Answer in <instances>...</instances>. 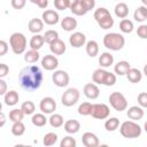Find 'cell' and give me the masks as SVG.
<instances>
[{
    "mask_svg": "<svg viewBox=\"0 0 147 147\" xmlns=\"http://www.w3.org/2000/svg\"><path fill=\"white\" fill-rule=\"evenodd\" d=\"M110 115V109L106 103H93L91 116L95 119H107Z\"/></svg>",
    "mask_w": 147,
    "mask_h": 147,
    "instance_id": "52a82bcc",
    "label": "cell"
},
{
    "mask_svg": "<svg viewBox=\"0 0 147 147\" xmlns=\"http://www.w3.org/2000/svg\"><path fill=\"white\" fill-rule=\"evenodd\" d=\"M115 83H116V74H113V72L108 71L103 85L105 86H113V85H115Z\"/></svg>",
    "mask_w": 147,
    "mask_h": 147,
    "instance_id": "f6af8a7d",
    "label": "cell"
},
{
    "mask_svg": "<svg viewBox=\"0 0 147 147\" xmlns=\"http://www.w3.org/2000/svg\"><path fill=\"white\" fill-rule=\"evenodd\" d=\"M26 45H28L26 37L22 32H14L9 37V46H10L13 53L16 55L25 53Z\"/></svg>",
    "mask_w": 147,
    "mask_h": 147,
    "instance_id": "277c9868",
    "label": "cell"
},
{
    "mask_svg": "<svg viewBox=\"0 0 147 147\" xmlns=\"http://www.w3.org/2000/svg\"><path fill=\"white\" fill-rule=\"evenodd\" d=\"M96 23H98V25H99L101 29H103V30H108V29H110V28H113V26H114L115 21H114V18H113L111 14H110V15L106 16L105 18L100 20V21H99V22H96Z\"/></svg>",
    "mask_w": 147,
    "mask_h": 147,
    "instance_id": "e575fe53",
    "label": "cell"
},
{
    "mask_svg": "<svg viewBox=\"0 0 147 147\" xmlns=\"http://www.w3.org/2000/svg\"><path fill=\"white\" fill-rule=\"evenodd\" d=\"M78 25V22L75 17H71V16H65L64 18L61 20V28L62 30L67 31V32H71L74 31Z\"/></svg>",
    "mask_w": 147,
    "mask_h": 147,
    "instance_id": "ac0fdd59",
    "label": "cell"
},
{
    "mask_svg": "<svg viewBox=\"0 0 147 147\" xmlns=\"http://www.w3.org/2000/svg\"><path fill=\"white\" fill-rule=\"evenodd\" d=\"M99 64L101 68H109L110 65L114 64V55L109 52H103L101 53V55L99 56Z\"/></svg>",
    "mask_w": 147,
    "mask_h": 147,
    "instance_id": "7402d4cb",
    "label": "cell"
},
{
    "mask_svg": "<svg viewBox=\"0 0 147 147\" xmlns=\"http://www.w3.org/2000/svg\"><path fill=\"white\" fill-rule=\"evenodd\" d=\"M103 46L109 51H121L125 45V38L122 33L118 32H109L103 37Z\"/></svg>",
    "mask_w": 147,
    "mask_h": 147,
    "instance_id": "7a4b0ae2",
    "label": "cell"
},
{
    "mask_svg": "<svg viewBox=\"0 0 147 147\" xmlns=\"http://www.w3.org/2000/svg\"><path fill=\"white\" fill-rule=\"evenodd\" d=\"M76 145H77L76 139L71 136H65L60 141V147H76Z\"/></svg>",
    "mask_w": 147,
    "mask_h": 147,
    "instance_id": "7bdbcfd3",
    "label": "cell"
},
{
    "mask_svg": "<svg viewBox=\"0 0 147 147\" xmlns=\"http://www.w3.org/2000/svg\"><path fill=\"white\" fill-rule=\"evenodd\" d=\"M144 130L146 131V133H147V121L145 122V124H144Z\"/></svg>",
    "mask_w": 147,
    "mask_h": 147,
    "instance_id": "680465c9",
    "label": "cell"
},
{
    "mask_svg": "<svg viewBox=\"0 0 147 147\" xmlns=\"http://www.w3.org/2000/svg\"><path fill=\"white\" fill-rule=\"evenodd\" d=\"M10 3H11V7H13L14 9L20 10V9H23V8L25 7L26 0H11Z\"/></svg>",
    "mask_w": 147,
    "mask_h": 147,
    "instance_id": "c3c4849f",
    "label": "cell"
},
{
    "mask_svg": "<svg viewBox=\"0 0 147 147\" xmlns=\"http://www.w3.org/2000/svg\"><path fill=\"white\" fill-rule=\"evenodd\" d=\"M0 117H1V122H0V126L2 127L3 125H5V123H6V116H5V114L1 111V114H0Z\"/></svg>",
    "mask_w": 147,
    "mask_h": 147,
    "instance_id": "11a10c76",
    "label": "cell"
},
{
    "mask_svg": "<svg viewBox=\"0 0 147 147\" xmlns=\"http://www.w3.org/2000/svg\"><path fill=\"white\" fill-rule=\"evenodd\" d=\"M119 127V119L117 117H108L105 122V129L109 132H114Z\"/></svg>",
    "mask_w": 147,
    "mask_h": 147,
    "instance_id": "1f68e13d",
    "label": "cell"
},
{
    "mask_svg": "<svg viewBox=\"0 0 147 147\" xmlns=\"http://www.w3.org/2000/svg\"><path fill=\"white\" fill-rule=\"evenodd\" d=\"M8 52V44L5 40H0V56H5Z\"/></svg>",
    "mask_w": 147,
    "mask_h": 147,
    "instance_id": "f5cc1de1",
    "label": "cell"
},
{
    "mask_svg": "<svg viewBox=\"0 0 147 147\" xmlns=\"http://www.w3.org/2000/svg\"><path fill=\"white\" fill-rule=\"evenodd\" d=\"M109 103L110 106L116 110V111H123V110H126L127 109V100L126 98L124 96V94H122L121 92H113L110 93L109 98Z\"/></svg>",
    "mask_w": 147,
    "mask_h": 147,
    "instance_id": "8992f818",
    "label": "cell"
},
{
    "mask_svg": "<svg viewBox=\"0 0 147 147\" xmlns=\"http://www.w3.org/2000/svg\"><path fill=\"white\" fill-rule=\"evenodd\" d=\"M18 101H20V95L15 90H10L3 95V102L6 106H9V107L15 106Z\"/></svg>",
    "mask_w": 147,
    "mask_h": 147,
    "instance_id": "44dd1931",
    "label": "cell"
},
{
    "mask_svg": "<svg viewBox=\"0 0 147 147\" xmlns=\"http://www.w3.org/2000/svg\"><path fill=\"white\" fill-rule=\"evenodd\" d=\"M119 132L126 139H134L141 136L142 129L136 121H125L119 125Z\"/></svg>",
    "mask_w": 147,
    "mask_h": 147,
    "instance_id": "3957f363",
    "label": "cell"
},
{
    "mask_svg": "<svg viewBox=\"0 0 147 147\" xmlns=\"http://www.w3.org/2000/svg\"><path fill=\"white\" fill-rule=\"evenodd\" d=\"M107 74H108V71L105 68H101L100 67V68L95 69L94 72L92 74V80H93V83H95L98 85H103Z\"/></svg>",
    "mask_w": 147,
    "mask_h": 147,
    "instance_id": "ffe728a7",
    "label": "cell"
},
{
    "mask_svg": "<svg viewBox=\"0 0 147 147\" xmlns=\"http://www.w3.org/2000/svg\"><path fill=\"white\" fill-rule=\"evenodd\" d=\"M47 117H46V114L44 113H37V114H33L32 115V118H31V122L34 126L37 127H42L46 125L47 123Z\"/></svg>",
    "mask_w": 147,
    "mask_h": 147,
    "instance_id": "f1b7e54d",
    "label": "cell"
},
{
    "mask_svg": "<svg viewBox=\"0 0 147 147\" xmlns=\"http://www.w3.org/2000/svg\"><path fill=\"white\" fill-rule=\"evenodd\" d=\"M133 18H134V21H137L139 23L145 22L147 20V7L144 5L137 7L133 13Z\"/></svg>",
    "mask_w": 147,
    "mask_h": 147,
    "instance_id": "484cf974",
    "label": "cell"
},
{
    "mask_svg": "<svg viewBox=\"0 0 147 147\" xmlns=\"http://www.w3.org/2000/svg\"><path fill=\"white\" fill-rule=\"evenodd\" d=\"M141 3H142L144 6H146V7H147V0H141Z\"/></svg>",
    "mask_w": 147,
    "mask_h": 147,
    "instance_id": "91938a15",
    "label": "cell"
},
{
    "mask_svg": "<svg viewBox=\"0 0 147 147\" xmlns=\"http://www.w3.org/2000/svg\"><path fill=\"white\" fill-rule=\"evenodd\" d=\"M44 39H45V42L46 44H51L53 42L54 40L59 39V32L56 30H47L45 33H44Z\"/></svg>",
    "mask_w": 147,
    "mask_h": 147,
    "instance_id": "60d3db41",
    "label": "cell"
},
{
    "mask_svg": "<svg viewBox=\"0 0 147 147\" xmlns=\"http://www.w3.org/2000/svg\"><path fill=\"white\" fill-rule=\"evenodd\" d=\"M54 7L57 10H65V9L70 8L69 0H54Z\"/></svg>",
    "mask_w": 147,
    "mask_h": 147,
    "instance_id": "ee69618b",
    "label": "cell"
},
{
    "mask_svg": "<svg viewBox=\"0 0 147 147\" xmlns=\"http://www.w3.org/2000/svg\"><path fill=\"white\" fill-rule=\"evenodd\" d=\"M82 142L85 147H98L100 145V140L98 136L93 132H85L82 136Z\"/></svg>",
    "mask_w": 147,
    "mask_h": 147,
    "instance_id": "5bb4252c",
    "label": "cell"
},
{
    "mask_svg": "<svg viewBox=\"0 0 147 147\" xmlns=\"http://www.w3.org/2000/svg\"><path fill=\"white\" fill-rule=\"evenodd\" d=\"M21 109L23 110V113L25 115H33L36 111V105L32 101H24L21 106Z\"/></svg>",
    "mask_w": 147,
    "mask_h": 147,
    "instance_id": "f35d334b",
    "label": "cell"
},
{
    "mask_svg": "<svg viewBox=\"0 0 147 147\" xmlns=\"http://www.w3.org/2000/svg\"><path fill=\"white\" fill-rule=\"evenodd\" d=\"M49 49H51L52 54H54V55H62L65 53L67 46H65L64 41L59 38V39H56L49 44Z\"/></svg>",
    "mask_w": 147,
    "mask_h": 147,
    "instance_id": "2e32d148",
    "label": "cell"
},
{
    "mask_svg": "<svg viewBox=\"0 0 147 147\" xmlns=\"http://www.w3.org/2000/svg\"><path fill=\"white\" fill-rule=\"evenodd\" d=\"M9 72V67L6 63H0V78H5Z\"/></svg>",
    "mask_w": 147,
    "mask_h": 147,
    "instance_id": "816d5d0a",
    "label": "cell"
},
{
    "mask_svg": "<svg viewBox=\"0 0 147 147\" xmlns=\"http://www.w3.org/2000/svg\"><path fill=\"white\" fill-rule=\"evenodd\" d=\"M57 139H59V137H57L56 133H54V132H48V133H46V134L44 136V138H42V144H44V146H53V145H55V144L57 142Z\"/></svg>",
    "mask_w": 147,
    "mask_h": 147,
    "instance_id": "74e56055",
    "label": "cell"
},
{
    "mask_svg": "<svg viewBox=\"0 0 147 147\" xmlns=\"http://www.w3.org/2000/svg\"><path fill=\"white\" fill-rule=\"evenodd\" d=\"M80 2L87 11L95 8V0H80Z\"/></svg>",
    "mask_w": 147,
    "mask_h": 147,
    "instance_id": "681fc988",
    "label": "cell"
},
{
    "mask_svg": "<svg viewBox=\"0 0 147 147\" xmlns=\"http://www.w3.org/2000/svg\"><path fill=\"white\" fill-rule=\"evenodd\" d=\"M78 1H79V0H69V6H70V8H71L74 5H76ZM70 8H69V9H70Z\"/></svg>",
    "mask_w": 147,
    "mask_h": 147,
    "instance_id": "9f6ffc18",
    "label": "cell"
},
{
    "mask_svg": "<svg viewBox=\"0 0 147 147\" xmlns=\"http://www.w3.org/2000/svg\"><path fill=\"white\" fill-rule=\"evenodd\" d=\"M137 34L139 38L141 39H147V25L141 24L140 26H138L137 29Z\"/></svg>",
    "mask_w": 147,
    "mask_h": 147,
    "instance_id": "7dc6e473",
    "label": "cell"
},
{
    "mask_svg": "<svg viewBox=\"0 0 147 147\" xmlns=\"http://www.w3.org/2000/svg\"><path fill=\"white\" fill-rule=\"evenodd\" d=\"M42 80H44V75L38 65H26L21 70L18 75L20 85L25 91L38 90L41 86Z\"/></svg>",
    "mask_w": 147,
    "mask_h": 147,
    "instance_id": "6da1fadb",
    "label": "cell"
},
{
    "mask_svg": "<svg viewBox=\"0 0 147 147\" xmlns=\"http://www.w3.org/2000/svg\"><path fill=\"white\" fill-rule=\"evenodd\" d=\"M86 36L83 32L76 31L74 33H71V36L69 37V44L72 48H80L83 46L86 45Z\"/></svg>",
    "mask_w": 147,
    "mask_h": 147,
    "instance_id": "30bf717a",
    "label": "cell"
},
{
    "mask_svg": "<svg viewBox=\"0 0 147 147\" xmlns=\"http://www.w3.org/2000/svg\"><path fill=\"white\" fill-rule=\"evenodd\" d=\"M41 67L48 71L56 70L59 67V59L54 54H47L41 59Z\"/></svg>",
    "mask_w": 147,
    "mask_h": 147,
    "instance_id": "8fae6325",
    "label": "cell"
},
{
    "mask_svg": "<svg viewBox=\"0 0 147 147\" xmlns=\"http://www.w3.org/2000/svg\"><path fill=\"white\" fill-rule=\"evenodd\" d=\"M25 116V114L23 113V110L21 108H14L9 111V119L14 123V122H18L22 121L23 117Z\"/></svg>",
    "mask_w": 147,
    "mask_h": 147,
    "instance_id": "8d00e7d4",
    "label": "cell"
},
{
    "mask_svg": "<svg viewBox=\"0 0 147 147\" xmlns=\"http://www.w3.org/2000/svg\"><path fill=\"white\" fill-rule=\"evenodd\" d=\"M137 101H138V105L142 108H147V92H141L138 94V98H137Z\"/></svg>",
    "mask_w": 147,
    "mask_h": 147,
    "instance_id": "bcb514c9",
    "label": "cell"
},
{
    "mask_svg": "<svg viewBox=\"0 0 147 147\" xmlns=\"http://www.w3.org/2000/svg\"><path fill=\"white\" fill-rule=\"evenodd\" d=\"M7 92H8V91H7V84H6V82L3 80V78H0V95L3 96Z\"/></svg>",
    "mask_w": 147,
    "mask_h": 147,
    "instance_id": "db71d44e",
    "label": "cell"
},
{
    "mask_svg": "<svg viewBox=\"0 0 147 147\" xmlns=\"http://www.w3.org/2000/svg\"><path fill=\"white\" fill-rule=\"evenodd\" d=\"M39 109L46 115H51L56 110V102L52 96H45L39 102Z\"/></svg>",
    "mask_w": 147,
    "mask_h": 147,
    "instance_id": "9c48e42d",
    "label": "cell"
},
{
    "mask_svg": "<svg viewBox=\"0 0 147 147\" xmlns=\"http://www.w3.org/2000/svg\"><path fill=\"white\" fill-rule=\"evenodd\" d=\"M130 68H131L130 62L125 61V60H122V61H118L114 65V72L117 76H125L127 74V71L130 70Z\"/></svg>",
    "mask_w": 147,
    "mask_h": 147,
    "instance_id": "d6986e66",
    "label": "cell"
},
{
    "mask_svg": "<svg viewBox=\"0 0 147 147\" xmlns=\"http://www.w3.org/2000/svg\"><path fill=\"white\" fill-rule=\"evenodd\" d=\"M45 44V39H44V36L37 33V34H33L32 38L30 39V48L31 49H36V51H39Z\"/></svg>",
    "mask_w": 147,
    "mask_h": 147,
    "instance_id": "4316f807",
    "label": "cell"
},
{
    "mask_svg": "<svg viewBox=\"0 0 147 147\" xmlns=\"http://www.w3.org/2000/svg\"><path fill=\"white\" fill-rule=\"evenodd\" d=\"M142 74H144V75L147 77V63L144 65V69H142Z\"/></svg>",
    "mask_w": 147,
    "mask_h": 147,
    "instance_id": "6f0895ef",
    "label": "cell"
},
{
    "mask_svg": "<svg viewBox=\"0 0 147 147\" xmlns=\"http://www.w3.org/2000/svg\"><path fill=\"white\" fill-rule=\"evenodd\" d=\"M41 20L47 25H55L56 23H59L60 16H59V13L54 9H45L41 15Z\"/></svg>",
    "mask_w": 147,
    "mask_h": 147,
    "instance_id": "7c38bea8",
    "label": "cell"
},
{
    "mask_svg": "<svg viewBox=\"0 0 147 147\" xmlns=\"http://www.w3.org/2000/svg\"><path fill=\"white\" fill-rule=\"evenodd\" d=\"M79 96H80V92L78 88L69 87L63 92L61 96V103L64 107H72L79 101Z\"/></svg>",
    "mask_w": 147,
    "mask_h": 147,
    "instance_id": "5b68a950",
    "label": "cell"
},
{
    "mask_svg": "<svg viewBox=\"0 0 147 147\" xmlns=\"http://www.w3.org/2000/svg\"><path fill=\"white\" fill-rule=\"evenodd\" d=\"M83 92H84V95L90 100H95L100 95V88H99L98 84H95V83L85 84V86L83 88Z\"/></svg>",
    "mask_w": 147,
    "mask_h": 147,
    "instance_id": "4fadbf2b",
    "label": "cell"
},
{
    "mask_svg": "<svg viewBox=\"0 0 147 147\" xmlns=\"http://www.w3.org/2000/svg\"><path fill=\"white\" fill-rule=\"evenodd\" d=\"M40 59V54H39V51H36V49H31L25 52L24 53V61L26 63H36L38 62Z\"/></svg>",
    "mask_w": 147,
    "mask_h": 147,
    "instance_id": "4dcf8cb0",
    "label": "cell"
},
{
    "mask_svg": "<svg viewBox=\"0 0 147 147\" xmlns=\"http://www.w3.org/2000/svg\"><path fill=\"white\" fill-rule=\"evenodd\" d=\"M29 1L34 3V5H37L41 9H46L47 6H48V0H29Z\"/></svg>",
    "mask_w": 147,
    "mask_h": 147,
    "instance_id": "f907efd6",
    "label": "cell"
},
{
    "mask_svg": "<svg viewBox=\"0 0 147 147\" xmlns=\"http://www.w3.org/2000/svg\"><path fill=\"white\" fill-rule=\"evenodd\" d=\"M48 123L52 127H61L62 125H64V118L61 114H56V113H53L51 114L49 118H48Z\"/></svg>",
    "mask_w": 147,
    "mask_h": 147,
    "instance_id": "f546056e",
    "label": "cell"
},
{
    "mask_svg": "<svg viewBox=\"0 0 147 147\" xmlns=\"http://www.w3.org/2000/svg\"><path fill=\"white\" fill-rule=\"evenodd\" d=\"M13 136L15 137H21L25 133V125L22 121H18V122H14L13 125H11V129H10Z\"/></svg>",
    "mask_w": 147,
    "mask_h": 147,
    "instance_id": "d6a6232c",
    "label": "cell"
},
{
    "mask_svg": "<svg viewBox=\"0 0 147 147\" xmlns=\"http://www.w3.org/2000/svg\"><path fill=\"white\" fill-rule=\"evenodd\" d=\"M92 105L91 102L88 101H85L83 103H80L78 106V114L82 115V116H91V111H92Z\"/></svg>",
    "mask_w": 147,
    "mask_h": 147,
    "instance_id": "d590c367",
    "label": "cell"
},
{
    "mask_svg": "<svg viewBox=\"0 0 147 147\" xmlns=\"http://www.w3.org/2000/svg\"><path fill=\"white\" fill-rule=\"evenodd\" d=\"M53 84L57 87H67L70 80L69 74L64 70H55L52 75Z\"/></svg>",
    "mask_w": 147,
    "mask_h": 147,
    "instance_id": "ba28073f",
    "label": "cell"
},
{
    "mask_svg": "<svg viewBox=\"0 0 147 147\" xmlns=\"http://www.w3.org/2000/svg\"><path fill=\"white\" fill-rule=\"evenodd\" d=\"M144 108L140 107V106H132L130 107L129 109H126V116L129 117V119H132V121H140L142 117H144Z\"/></svg>",
    "mask_w": 147,
    "mask_h": 147,
    "instance_id": "9a60e30c",
    "label": "cell"
},
{
    "mask_svg": "<svg viewBox=\"0 0 147 147\" xmlns=\"http://www.w3.org/2000/svg\"><path fill=\"white\" fill-rule=\"evenodd\" d=\"M80 130V123L77 119H68L64 122V131L69 134H75Z\"/></svg>",
    "mask_w": 147,
    "mask_h": 147,
    "instance_id": "cb8c5ba5",
    "label": "cell"
},
{
    "mask_svg": "<svg viewBox=\"0 0 147 147\" xmlns=\"http://www.w3.org/2000/svg\"><path fill=\"white\" fill-rule=\"evenodd\" d=\"M114 11H115V15L116 17L118 18H126L127 15H129V6L125 3V2H118L115 8H114Z\"/></svg>",
    "mask_w": 147,
    "mask_h": 147,
    "instance_id": "d4e9b609",
    "label": "cell"
},
{
    "mask_svg": "<svg viewBox=\"0 0 147 147\" xmlns=\"http://www.w3.org/2000/svg\"><path fill=\"white\" fill-rule=\"evenodd\" d=\"M44 21L41 18H31L28 23V29L31 33L33 34H37V33H40L42 30H44Z\"/></svg>",
    "mask_w": 147,
    "mask_h": 147,
    "instance_id": "e0dca14e",
    "label": "cell"
},
{
    "mask_svg": "<svg viewBox=\"0 0 147 147\" xmlns=\"http://www.w3.org/2000/svg\"><path fill=\"white\" fill-rule=\"evenodd\" d=\"M70 10H71V13L74 14V15H76V16H84L86 13H87V10L84 8V6L82 5V2H80V0L76 3V5H74L71 8H70Z\"/></svg>",
    "mask_w": 147,
    "mask_h": 147,
    "instance_id": "ab89813d",
    "label": "cell"
},
{
    "mask_svg": "<svg viewBox=\"0 0 147 147\" xmlns=\"http://www.w3.org/2000/svg\"><path fill=\"white\" fill-rule=\"evenodd\" d=\"M134 29V25H133V22L129 18H123L121 22H119V30L123 32V33H131Z\"/></svg>",
    "mask_w": 147,
    "mask_h": 147,
    "instance_id": "836d02e7",
    "label": "cell"
},
{
    "mask_svg": "<svg viewBox=\"0 0 147 147\" xmlns=\"http://www.w3.org/2000/svg\"><path fill=\"white\" fill-rule=\"evenodd\" d=\"M86 53L90 57H95L99 54V44L95 40H88L85 45Z\"/></svg>",
    "mask_w": 147,
    "mask_h": 147,
    "instance_id": "83f0119b",
    "label": "cell"
},
{
    "mask_svg": "<svg viewBox=\"0 0 147 147\" xmlns=\"http://www.w3.org/2000/svg\"><path fill=\"white\" fill-rule=\"evenodd\" d=\"M142 75H144V74H142L139 69H137V68H130V70L127 71V74H126L125 76H126V78H127V80H129L130 83L137 84V83L141 82Z\"/></svg>",
    "mask_w": 147,
    "mask_h": 147,
    "instance_id": "603a6c76",
    "label": "cell"
},
{
    "mask_svg": "<svg viewBox=\"0 0 147 147\" xmlns=\"http://www.w3.org/2000/svg\"><path fill=\"white\" fill-rule=\"evenodd\" d=\"M108 15H110V11H109L107 8H105V7H100V8L95 9V11H94V14H93L94 20H95L96 22H99L100 20L105 18V17L108 16Z\"/></svg>",
    "mask_w": 147,
    "mask_h": 147,
    "instance_id": "b9f144b4",
    "label": "cell"
}]
</instances>
